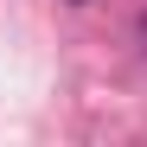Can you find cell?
<instances>
[{
	"label": "cell",
	"mask_w": 147,
	"mask_h": 147,
	"mask_svg": "<svg viewBox=\"0 0 147 147\" xmlns=\"http://www.w3.org/2000/svg\"><path fill=\"white\" fill-rule=\"evenodd\" d=\"M70 7H83V0H70Z\"/></svg>",
	"instance_id": "obj_1"
}]
</instances>
